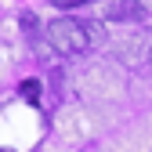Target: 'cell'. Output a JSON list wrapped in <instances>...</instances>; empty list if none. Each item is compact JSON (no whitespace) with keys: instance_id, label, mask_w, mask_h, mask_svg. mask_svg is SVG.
<instances>
[{"instance_id":"obj_3","label":"cell","mask_w":152,"mask_h":152,"mask_svg":"<svg viewBox=\"0 0 152 152\" xmlns=\"http://www.w3.org/2000/svg\"><path fill=\"white\" fill-rule=\"evenodd\" d=\"M18 91H22V98L29 102V105H36V102H40V80H22V87H18Z\"/></svg>"},{"instance_id":"obj_1","label":"cell","mask_w":152,"mask_h":152,"mask_svg":"<svg viewBox=\"0 0 152 152\" xmlns=\"http://www.w3.org/2000/svg\"><path fill=\"white\" fill-rule=\"evenodd\" d=\"M98 36H94L91 22H80V18H54L47 26V44L58 51V54H83Z\"/></svg>"},{"instance_id":"obj_2","label":"cell","mask_w":152,"mask_h":152,"mask_svg":"<svg viewBox=\"0 0 152 152\" xmlns=\"http://www.w3.org/2000/svg\"><path fill=\"white\" fill-rule=\"evenodd\" d=\"M148 11L141 0H120V4H109L105 7V18L109 22H141Z\"/></svg>"},{"instance_id":"obj_5","label":"cell","mask_w":152,"mask_h":152,"mask_svg":"<svg viewBox=\"0 0 152 152\" xmlns=\"http://www.w3.org/2000/svg\"><path fill=\"white\" fill-rule=\"evenodd\" d=\"M0 152H7V148H0Z\"/></svg>"},{"instance_id":"obj_4","label":"cell","mask_w":152,"mask_h":152,"mask_svg":"<svg viewBox=\"0 0 152 152\" xmlns=\"http://www.w3.org/2000/svg\"><path fill=\"white\" fill-rule=\"evenodd\" d=\"M54 7H62V11H69V7H83V4H91V0H51Z\"/></svg>"}]
</instances>
